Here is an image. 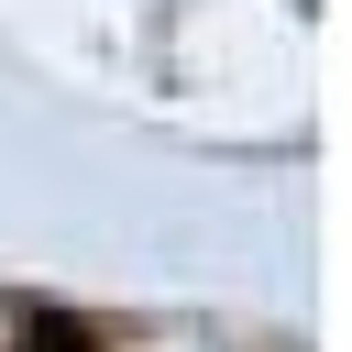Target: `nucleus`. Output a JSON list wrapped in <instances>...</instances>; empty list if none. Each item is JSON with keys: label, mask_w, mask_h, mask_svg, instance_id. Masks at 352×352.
Listing matches in <instances>:
<instances>
[{"label": "nucleus", "mask_w": 352, "mask_h": 352, "mask_svg": "<svg viewBox=\"0 0 352 352\" xmlns=\"http://www.w3.org/2000/svg\"><path fill=\"white\" fill-rule=\"evenodd\" d=\"M22 352H88V341H77L66 319H33V341H22Z\"/></svg>", "instance_id": "nucleus-1"}]
</instances>
